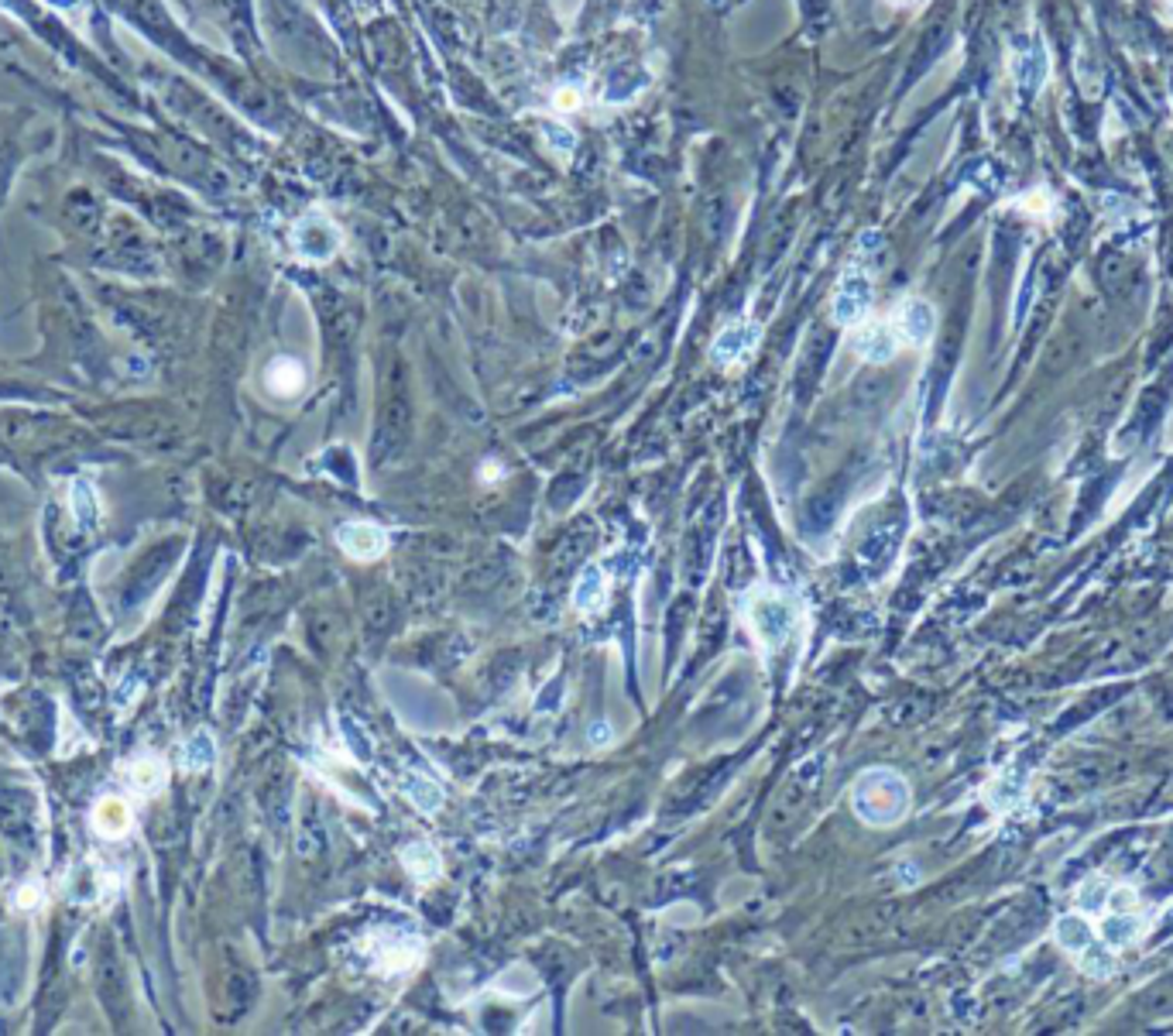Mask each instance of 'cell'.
<instances>
[{
    "instance_id": "6da1fadb",
    "label": "cell",
    "mask_w": 1173,
    "mask_h": 1036,
    "mask_svg": "<svg viewBox=\"0 0 1173 1036\" xmlns=\"http://www.w3.org/2000/svg\"><path fill=\"white\" fill-rule=\"evenodd\" d=\"M910 782L896 769H868L854 779L851 807L868 827H892L910 814Z\"/></svg>"
},
{
    "instance_id": "7a4b0ae2",
    "label": "cell",
    "mask_w": 1173,
    "mask_h": 1036,
    "mask_svg": "<svg viewBox=\"0 0 1173 1036\" xmlns=\"http://www.w3.org/2000/svg\"><path fill=\"white\" fill-rule=\"evenodd\" d=\"M741 615L762 652H775L789 642L800 625V604L775 587H755L741 597Z\"/></svg>"
},
{
    "instance_id": "3957f363",
    "label": "cell",
    "mask_w": 1173,
    "mask_h": 1036,
    "mask_svg": "<svg viewBox=\"0 0 1173 1036\" xmlns=\"http://www.w3.org/2000/svg\"><path fill=\"white\" fill-rule=\"evenodd\" d=\"M364 947H367V958H371V964L381 971V975L412 971L415 964L422 961V954H426L422 937H415V933H408V930H371L364 940Z\"/></svg>"
},
{
    "instance_id": "277c9868",
    "label": "cell",
    "mask_w": 1173,
    "mask_h": 1036,
    "mask_svg": "<svg viewBox=\"0 0 1173 1036\" xmlns=\"http://www.w3.org/2000/svg\"><path fill=\"white\" fill-rule=\"evenodd\" d=\"M872 275L865 268H847L838 282V296H834V320L841 327H861V320L872 309Z\"/></svg>"
},
{
    "instance_id": "5b68a950",
    "label": "cell",
    "mask_w": 1173,
    "mask_h": 1036,
    "mask_svg": "<svg viewBox=\"0 0 1173 1036\" xmlns=\"http://www.w3.org/2000/svg\"><path fill=\"white\" fill-rule=\"evenodd\" d=\"M295 248L309 261H330L336 255V248H340V230L333 227V220L323 217V213H309L295 227Z\"/></svg>"
},
{
    "instance_id": "8992f818",
    "label": "cell",
    "mask_w": 1173,
    "mask_h": 1036,
    "mask_svg": "<svg viewBox=\"0 0 1173 1036\" xmlns=\"http://www.w3.org/2000/svg\"><path fill=\"white\" fill-rule=\"evenodd\" d=\"M892 330L910 347H926L937 333V313L926 299H906L892 316Z\"/></svg>"
},
{
    "instance_id": "52a82bcc",
    "label": "cell",
    "mask_w": 1173,
    "mask_h": 1036,
    "mask_svg": "<svg viewBox=\"0 0 1173 1036\" xmlns=\"http://www.w3.org/2000/svg\"><path fill=\"white\" fill-rule=\"evenodd\" d=\"M336 543L357 563H371L388 550V532L378 522H343L336 529Z\"/></svg>"
},
{
    "instance_id": "ba28073f",
    "label": "cell",
    "mask_w": 1173,
    "mask_h": 1036,
    "mask_svg": "<svg viewBox=\"0 0 1173 1036\" xmlns=\"http://www.w3.org/2000/svg\"><path fill=\"white\" fill-rule=\"evenodd\" d=\"M759 340L762 330L755 323H734V327H728L710 343V361H714V368H734V364H741L759 347Z\"/></svg>"
},
{
    "instance_id": "9c48e42d",
    "label": "cell",
    "mask_w": 1173,
    "mask_h": 1036,
    "mask_svg": "<svg viewBox=\"0 0 1173 1036\" xmlns=\"http://www.w3.org/2000/svg\"><path fill=\"white\" fill-rule=\"evenodd\" d=\"M1149 930V924L1136 913H1101L1098 924V940H1105L1112 951H1129L1142 940V933Z\"/></svg>"
},
{
    "instance_id": "30bf717a",
    "label": "cell",
    "mask_w": 1173,
    "mask_h": 1036,
    "mask_svg": "<svg viewBox=\"0 0 1173 1036\" xmlns=\"http://www.w3.org/2000/svg\"><path fill=\"white\" fill-rule=\"evenodd\" d=\"M399 861L419 886H429V882H436L443 875V858L429 841H408L399 851Z\"/></svg>"
},
{
    "instance_id": "8fae6325",
    "label": "cell",
    "mask_w": 1173,
    "mask_h": 1036,
    "mask_svg": "<svg viewBox=\"0 0 1173 1036\" xmlns=\"http://www.w3.org/2000/svg\"><path fill=\"white\" fill-rule=\"evenodd\" d=\"M854 350H858L865 361L872 364H885L896 357L899 350V336L892 327H885V323H865V327L854 333Z\"/></svg>"
},
{
    "instance_id": "7c38bea8",
    "label": "cell",
    "mask_w": 1173,
    "mask_h": 1036,
    "mask_svg": "<svg viewBox=\"0 0 1173 1036\" xmlns=\"http://www.w3.org/2000/svg\"><path fill=\"white\" fill-rule=\"evenodd\" d=\"M1047 73H1050V59H1047V48H1043L1040 38H1026L1023 45H1019V55H1016V76L1019 83H1023L1026 93H1036L1043 83H1047Z\"/></svg>"
},
{
    "instance_id": "4fadbf2b",
    "label": "cell",
    "mask_w": 1173,
    "mask_h": 1036,
    "mask_svg": "<svg viewBox=\"0 0 1173 1036\" xmlns=\"http://www.w3.org/2000/svg\"><path fill=\"white\" fill-rule=\"evenodd\" d=\"M399 789L415 810H422V814H436V810L443 807V789L422 773H402Z\"/></svg>"
},
{
    "instance_id": "5bb4252c",
    "label": "cell",
    "mask_w": 1173,
    "mask_h": 1036,
    "mask_svg": "<svg viewBox=\"0 0 1173 1036\" xmlns=\"http://www.w3.org/2000/svg\"><path fill=\"white\" fill-rule=\"evenodd\" d=\"M264 381H268L271 395H278V399H292V395H299L302 385H306V368H302L295 357H275V361L268 364V371H264Z\"/></svg>"
},
{
    "instance_id": "9a60e30c",
    "label": "cell",
    "mask_w": 1173,
    "mask_h": 1036,
    "mask_svg": "<svg viewBox=\"0 0 1173 1036\" xmlns=\"http://www.w3.org/2000/svg\"><path fill=\"white\" fill-rule=\"evenodd\" d=\"M604 597H608V580H604V570L597 563H587L584 570H580L577 584H573V604H577V611L594 615V611H601Z\"/></svg>"
},
{
    "instance_id": "2e32d148",
    "label": "cell",
    "mask_w": 1173,
    "mask_h": 1036,
    "mask_svg": "<svg viewBox=\"0 0 1173 1036\" xmlns=\"http://www.w3.org/2000/svg\"><path fill=\"white\" fill-rule=\"evenodd\" d=\"M1054 937H1057V944H1061L1067 954H1077L1081 947H1088L1091 940H1095V930H1091L1088 917L1074 910V913H1067V917L1057 920V924H1054Z\"/></svg>"
},
{
    "instance_id": "e0dca14e",
    "label": "cell",
    "mask_w": 1173,
    "mask_h": 1036,
    "mask_svg": "<svg viewBox=\"0 0 1173 1036\" xmlns=\"http://www.w3.org/2000/svg\"><path fill=\"white\" fill-rule=\"evenodd\" d=\"M93 824H97V831L107 834V838H117V834H124L127 824H131V810H127L124 800L107 796V800H100L97 810H93Z\"/></svg>"
},
{
    "instance_id": "ac0fdd59",
    "label": "cell",
    "mask_w": 1173,
    "mask_h": 1036,
    "mask_svg": "<svg viewBox=\"0 0 1173 1036\" xmlns=\"http://www.w3.org/2000/svg\"><path fill=\"white\" fill-rule=\"evenodd\" d=\"M1074 958H1077V968H1081L1088 978H1108L1115 971V951L1098 937L1091 940L1088 947H1081Z\"/></svg>"
},
{
    "instance_id": "d6986e66",
    "label": "cell",
    "mask_w": 1173,
    "mask_h": 1036,
    "mask_svg": "<svg viewBox=\"0 0 1173 1036\" xmlns=\"http://www.w3.org/2000/svg\"><path fill=\"white\" fill-rule=\"evenodd\" d=\"M1108 889H1112V882H1105V879L1084 882L1074 896L1077 913H1084V917H1101V913H1105V903H1108Z\"/></svg>"
},
{
    "instance_id": "ffe728a7",
    "label": "cell",
    "mask_w": 1173,
    "mask_h": 1036,
    "mask_svg": "<svg viewBox=\"0 0 1173 1036\" xmlns=\"http://www.w3.org/2000/svg\"><path fill=\"white\" fill-rule=\"evenodd\" d=\"M183 759H185V766H189L192 773H203V769H210L213 762H217V745H213L210 731H196L189 745H185Z\"/></svg>"
},
{
    "instance_id": "44dd1931",
    "label": "cell",
    "mask_w": 1173,
    "mask_h": 1036,
    "mask_svg": "<svg viewBox=\"0 0 1173 1036\" xmlns=\"http://www.w3.org/2000/svg\"><path fill=\"white\" fill-rule=\"evenodd\" d=\"M131 786L138 789V793L151 796L155 789L165 786V766L158 759H141L138 766H131Z\"/></svg>"
},
{
    "instance_id": "7402d4cb",
    "label": "cell",
    "mask_w": 1173,
    "mask_h": 1036,
    "mask_svg": "<svg viewBox=\"0 0 1173 1036\" xmlns=\"http://www.w3.org/2000/svg\"><path fill=\"white\" fill-rule=\"evenodd\" d=\"M1019 210H1026V213H1033V217H1043V213H1050V192L1047 189H1033V192H1026L1023 199H1019Z\"/></svg>"
},
{
    "instance_id": "603a6c76",
    "label": "cell",
    "mask_w": 1173,
    "mask_h": 1036,
    "mask_svg": "<svg viewBox=\"0 0 1173 1036\" xmlns=\"http://www.w3.org/2000/svg\"><path fill=\"white\" fill-rule=\"evenodd\" d=\"M580 104H584V97H580V90H573V86H566V90H559L556 97H552V107L556 111H580Z\"/></svg>"
},
{
    "instance_id": "cb8c5ba5",
    "label": "cell",
    "mask_w": 1173,
    "mask_h": 1036,
    "mask_svg": "<svg viewBox=\"0 0 1173 1036\" xmlns=\"http://www.w3.org/2000/svg\"><path fill=\"white\" fill-rule=\"evenodd\" d=\"M343 728H347V731H350V735H354V741H350V748H354V755H357V759H361V762H367V759H371V745H367V741H364V735H361V731H357V724H350V721H343Z\"/></svg>"
},
{
    "instance_id": "d4e9b609",
    "label": "cell",
    "mask_w": 1173,
    "mask_h": 1036,
    "mask_svg": "<svg viewBox=\"0 0 1173 1036\" xmlns=\"http://www.w3.org/2000/svg\"><path fill=\"white\" fill-rule=\"evenodd\" d=\"M550 138H552V145H563V155H570L573 151V145H577V138H573V131H566V127H550Z\"/></svg>"
},
{
    "instance_id": "484cf974",
    "label": "cell",
    "mask_w": 1173,
    "mask_h": 1036,
    "mask_svg": "<svg viewBox=\"0 0 1173 1036\" xmlns=\"http://www.w3.org/2000/svg\"><path fill=\"white\" fill-rule=\"evenodd\" d=\"M590 741H594V745H608V741H615V731H611V724L608 721H594L590 724Z\"/></svg>"
},
{
    "instance_id": "4316f807",
    "label": "cell",
    "mask_w": 1173,
    "mask_h": 1036,
    "mask_svg": "<svg viewBox=\"0 0 1173 1036\" xmlns=\"http://www.w3.org/2000/svg\"><path fill=\"white\" fill-rule=\"evenodd\" d=\"M889 4H910V0H889Z\"/></svg>"
},
{
    "instance_id": "83f0119b",
    "label": "cell",
    "mask_w": 1173,
    "mask_h": 1036,
    "mask_svg": "<svg viewBox=\"0 0 1173 1036\" xmlns=\"http://www.w3.org/2000/svg\"><path fill=\"white\" fill-rule=\"evenodd\" d=\"M1167 7H1170V18H1173V0H1167Z\"/></svg>"
}]
</instances>
